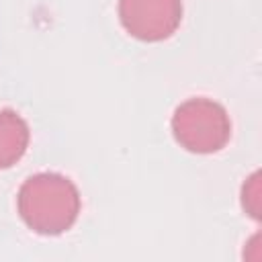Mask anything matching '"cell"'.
I'll list each match as a JSON object with an SVG mask.
<instances>
[{"mask_svg":"<svg viewBox=\"0 0 262 262\" xmlns=\"http://www.w3.org/2000/svg\"><path fill=\"white\" fill-rule=\"evenodd\" d=\"M80 199L74 184L57 174L29 178L18 194V211L25 223L39 233H61L78 215Z\"/></svg>","mask_w":262,"mask_h":262,"instance_id":"obj_1","label":"cell"},{"mask_svg":"<svg viewBox=\"0 0 262 262\" xmlns=\"http://www.w3.org/2000/svg\"><path fill=\"white\" fill-rule=\"evenodd\" d=\"M176 139L192 129H201L196 133L192 151H215L219 149L229 133V125L221 106L207 100H190L176 111L172 121Z\"/></svg>","mask_w":262,"mask_h":262,"instance_id":"obj_2","label":"cell"},{"mask_svg":"<svg viewBox=\"0 0 262 262\" xmlns=\"http://www.w3.org/2000/svg\"><path fill=\"white\" fill-rule=\"evenodd\" d=\"M121 20L139 39H164L178 27L180 0H121Z\"/></svg>","mask_w":262,"mask_h":262,"instance_id":"obj_3","label":"cell"},{"mask_svg":"<svg viewBox=\"0 0 262 262\" xmlns=\"http://www.w3.org/2000/svg\"><path fill=\"white\" fill-rule=\"evenodd\" d=\"M29 131L20 117L10 111L0 113V168H8L27 147Z\"/></svg>","mask_w":262,"mask_h":262,"instance_id":"obj_4","label":"cell"}]
</instances>
